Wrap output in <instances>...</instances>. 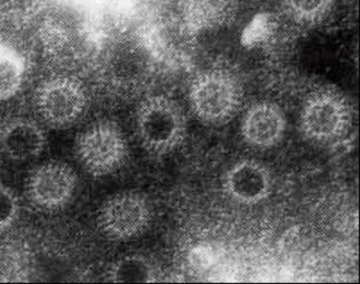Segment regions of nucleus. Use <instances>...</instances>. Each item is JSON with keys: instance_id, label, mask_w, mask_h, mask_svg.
<instances>
[{"instance_id": "6", "label": "nucleus", "mask_w": 360, "mask_h": 284, "mask_svg": "<svg viewBox=\"0 0 360 284\" xmlns=\"http://www.w3.org/2000/svg\"><path fill=\"white\" fill-rule=\"evenodd\" d=\"M153 220V207L143 193L122 191L100 206L97 224L100 231L115 242H129L146 233Z\"/></svg>"}, {"instance_id": "9", "label": "nucleus", "mask_w": 360, "mask_h": 284, "mask_svg": "<svg viewBox=\"0 0 360 284\" xmlns=\"http://www.w3.org/2000/svg\"><path fill=\"white\" fill-rule=\"evenodd\" d=\"M286 117L276 103L258 101L245 112L241 120L243 140L255 150H271L280 144L286 131Z\"/></svg>"}, {"instance_id": "7", "label": "nucleus", "mask_w": 360, "mask_h": 284, "mask_svg": "<svg viewBox=\"0 0 360 284\" xmlns=\"http://www.w3.org/2000/svg\"><path fill=\"white\" fill-rule=\"evenodd\" d=\"M78 187L75 169L60 161L45 162L32 171L26 193L33 206L44 212L63 209L71 202Z\"/></svg>"}, {"instance_id": "2", "label": "nucleus", "mask_w": 360, "mask_h": 284, "mask_svg": "<svg viewBox=\"0 0 360 284\" xmlns=\"http://www.w3.org/2000/svg\"><path fill=\"white\" fill-rule=\"evenodd\" d=\"M243 89L235 75L209 70L198 75L188 89V105L194 116L209 126H221L240 109Z\"/></svg>"}, {"instance_id": "3", "label": "nucleus", "mask_w": 360, "mask_h": 284, "mask_svg": "<svg viewBox=\"0 0 360 284\" xmlns=\"http://www.w3.org/2000/svg\"><path fill=\"white\" fill-rule=\"evenodd\" d=\"M75 153L84 171L103 178L118 172L126 164L129 145L118 124L101 120L81 131L75 141Z\"/></svg>"}, {"instance_id": "5", "label": "nucleus", "mask_w": 360, "mask_h": 284, "mask_svg": "<svg viewBox=\"0 0 360 284\" xmlns=\"http://www.w3.org/2000/svg\"><path fill=\"white\" fill-rule=\"evenodd\" d=\"M34 105L39 118L47 126L56 129H70L86 112V88L72 77H53L39 84Z\"/></svg>"}, {"instance_id": "11", "label": "nucleus", "mask_w": 360, "mask_h": 284, "mask_svg": "<svg viewBox=\"0 0 360 284\" xmlns=\"http://www.w3.org/2000/svg\"><path fill=\"white\" fill-rule=\"evenodd\" d=\"M26 62L20 51L0 43V101H8L22 88Z\"/></svg>"}, {"instance_id": "12", "label": "nucleus", "mask_w": 360, "mask_h": 284, "mask_svg": "<svg viewBox=\"0 0 360 284\" xmlns=\"http://www.w3.org/2000/svg\"><path fill=\"white\" fill-rule=\"evenodd\" d=\"M337 0H281L288 18L302 26L320 25L329 18Z\"/></svg>"}, {"instance_id": "8", "label": "nucleus", "mask_w": 360, "mask_h": 284, "mask_svg": "<svg viewBox=\"0 0 360 284\" xmlns=\"http://www.w3.org/2000/svg\"><path fill=\"white\" fill-rule=\"evenodd\" d=\"M273 174L257 160L237 162L226 173L224 189L230 199L244 206H255L266 200L273 191Z\"/></svg>"}, {"instance_id": "10", "label": "nucleus", "mask_w": 360, "mask_h": 284, "mask_svg": "<svg viewBox=\"0 0 360 284\" xmlns=\"http://www.w3.org/2000/svg\"><path fill=\"white\" fill-rule=\"evenodd\" d=\"M46 142L42 127L28 118H14L0 129V148L13 161L37 159L45 150Z\"/></svg>"}, {"instance_id": "13", "label": "nucleus", "mask_w": 360, "mask_h": 284, "mask_svg": "<svg viewBox=\"0 0 360 284\" xmlns=\"http://www.w3.org/2000/svg\"><path fill=\"white\" fill-rule=\"evenodd\" d=\"M156 269L147 257L139 254L126 255L111 265L108 279L118 283H139L155 279Z\"/></svg>"}, {"instance_id": "14", "label": "nucleus", "mask_w": 360, "mask_h": 284, "mask_svg": "<svg viewBox=\"0 0 360 284\" xmlns=\"http://www.w3.org/2000/svg\"><path fill=\"white\" fill-rule=\"evenodd\" d=\"M20 205L13 190L0 186V233L8 231L20 217Z\"/></svg>"}, {"instance_id": "1", "label": "nucleus", "mask_w": 360, "mask_h": 284, "mask_svg": "<svg viewBox=\"0 0 360 284\" xmlns=\"http://www.w3.org/2000/svg\"><path fill=\"white\" fill-rule=\"evenodd\" d=\"M136 135L150 155L162 157L178 150L188 134L186 112L167 96H152L141 103L135 116Z\"/></svg>"}, {"instance_id": "4", "label": "nucleus", "mask_w": 360, "mask_h": 284, "mask_svg": "<svg viewBox=\"0 0 360 284\" xmlns=\"http://www.w3.org/2000/svg\"><path fill=\"white\" fill-rule=\"evenodd\" d=\"M352 125L349 101L333 90L314 92L300 110V131L312 144H335L349 133Z\"/></svg>"}]
</instances>
